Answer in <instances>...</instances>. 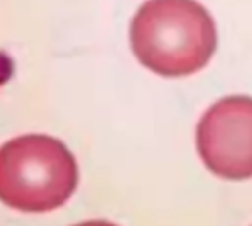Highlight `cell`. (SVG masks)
<instances>
[{"mask_svg":"<svg viewBox=\"0 0 252 226\" xmlns=\"http://www.w3.org/2000/svg\"><path fill=\"white\" fill-rule=\"evenodd\" d=\"M197 151L222 179L252 177V96H226L209 106L197 124Z\"/></svg>","mask_w":252,"mask_h":226,"instance_id":"obj_3","label":"cell"},{"mask_svg":"<svg viewBox=\"0 0 252 226\" xmlns=\"http://www.w3.org/2000/svg\"><path fill=\"white\" fill-rule=\"evenodd\" d=\"M79 226H114V224H108V222H87V224H79Z\"/></svg>","mask_w":252,"mask_h":226,"instance_id":"obj_4","label":"cell"},{"mask_svg":"<svg viewBox=\"0 0 252 226\" xmlns=\"http://www.w3.org/2000/svg\"><path fill=\"white\" fill-rule=\"evenodd\" d=\"M136 59L161 77L201 71L217 49V28L195 0H146L130 24Z\"/></svg>","mask_w":252,"mask_h":226,"instance_id":"obj_1","label":"cell"},{"mask_svg":"<svg viewBox=\"0 0 252 226\" xmlns=\"http://www.w3.org/2000/svg\"><path fill=\"white\" fill-rule=\"evenodd\" d=\"M77 179L73 153L51 136H18L0 147V200L16 210L59 208L75 193Z\"/></svg>","mask_w":252,"mask_h":226,"instance_id":"obj_2","label":"cell"}]
</instances>
